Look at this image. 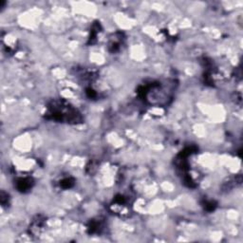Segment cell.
<instances>
[{
    "mask_svg": "<svg viewBox=\"0 0 243 243\" xmlns=\"http://www.w3.org/2000/svg\"><path fill=\"white\" fill-rule=\"evenodd\" d=\"M61 185L64 188H69L73 185V180L71 179H65L62 182H61Z\"/></svg>",
    "mask_w": 243,
    "mask_h": 243,
    "instance_id": "obj_2",
    "label": "cell"
},
{
    "mask_svg": "<svg viewBox=\"0 0 243 243\" xmlns=\"http://www.w3.org/2000/svg\"><path fill=\"white\" fill-rule=\"evenodd\" d=\"M32 187V179H20L17 182V188L20 191H26Z\"/></svg>",
    "mask_w": 243,
    "mask_h": 243,
    "instance_id": "obj_1",
    "label": "cell"
}]
</instances>
